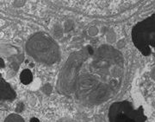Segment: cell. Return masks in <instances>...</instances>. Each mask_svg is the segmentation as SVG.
<instances>
[{
	"label": "cell",
	"instance_id": "obj_1",
	"mask_svg": "<svg viewBox=\"0 0 155 122\" xmlns=\"http://www.w3.org/2000/svg\"><path fill=\"white\" fill-rule=\"evenodd\" d=\"M124 71L122 54L109 45L87 46L68 57L58 89L84 105H98L118 92Z\"/></svg>",
	"mask_w": 155,
	"mask_h": 122
},
{
	"label": "cell",
	"instance_id": "obj_2",
	"mask_svg": "<svg viewBox=\"0 0 155 122\" xmlns=\"http://www.w3.org/2000/svg\"><path fill=\"white\" fill-rule=\"evenodd\" d=\"M26 50L35 60L44 64H54L60 58V49L57 43L43 32L35 34L29 38Z\"/></svg>",
	"mask_w": 155,
	"mask_h": 122
},
{
	"label": "cell",
	"instance_id": "obj_3",
	"mask_svg": "<svg viewBox=\"0 0 155 122\" xmlns=\"http://www.w3.org/2000/svg\"><path fill=\"white\" fill-rule=\"evenodd\" d=\"M131 36L134 46L143 56L155 57V14L136 23Z\"/></svg>",
	"mask_w": 155,
	"mask_h": 122
},
{
	"label": "cell",
	"instance_id": "obj_4",
	"mask_svg": "<svg viewBox=\"0 0 155 122\" xmlns=\"http://www.w3.org/2000/svg\"><path fill=\"white\" fill-rule=\"evenodd\" d=\"M143 106L135 109L127 100L114 102L109 109L110 122H146Z\"/></svg>",
	"mask_w": 155,
	"mask_h": 122
},
{
	"label": "cell",
	"instance_id": "obj_5",
	"mask_svg": "<svg viewBox=\"0 0 155 122\" xmlns=\"http://www.w3.org/2000/svg\"><path fill=\"white\" fill-rule=\"evenodd\" d=\"M16 92L12 89L10 84L0 78V102L5 100H13L16 99Z\"/></svg>",
	"mask_w": 155,
	"mask_h": 122
},
{
	"label": "cell",
	"instance_id": "obj_6",
	"mask_svg": "<svg viewBox=\"0 0 155 122\" xmlns=\"http://www.w3.org/2000/svg\"><path fill=\"white\" fill-rule=\"evenodd\" d=\"M20 81L22 84L24 85H28L31 83V82L33 81V75L29 69H24L22 70L21 75H20Z\"/></svg>",
	"mask_w": 155,
	"mask_h": 122
},
{
	"label": "cell",
	"instance_id": "obj_7",
	"mask_svg": "<svg viewBox=\"0 0 155 122\" xmlns=\"http://www.w3.org/2000/svg\"><path fill=\"white\" fill-rule=\"evenodd\" d=\"M4 122H25L24 120L22 119V117H21L18 114L16 113H12L10 114L9 116L6 118Z\"/></svg>",
	"mask_w": 155,
	"mask_h": 122
},
{
	"label": "cell",
	"instance_id": "obj_8",
	"mask_svg": "<svg viewBox=\"0 0 155 122\" xmlns=\"http://www.w3.org/2000/svg\"><path fill=\"white\" fill-rule=\"evenodd\" d=\"M149 78L151 79V81L155 83V66L152 68V69L150 70L149 72Z\"/></svg>",
	"mask_w": 155,
	"mask_h": 122
},
{
	"label": "cell",
	"instance_id": "obj_9",
	"mask_svg": "<svg viewBox=\"0 0 155 122\" xmlns=\"http://www.w3.org/2000/svg\"><path fill=\"white\" fill-rule=\"evenodd\" d=\"M30 122H39V120L36 119V118H33L32 120H31V121Z\"/></svg>",
	"mask_w": 155,
	"mask_h": 122
}]
</instances>
